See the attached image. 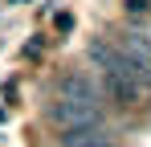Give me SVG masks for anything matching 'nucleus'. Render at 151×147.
I'll list each match as a JSON object with an SVG mask.
<instances>
[{"label":"nucleus","mask_w":151,"mask_h":147,"mask_svg":"<svg viewBox=\"0 0 151 147\" xmlns=\"http://www.w3.org/2000/svg\"><path fill=\"white\" fill-rule=\"evenodd\" d=\"M57 98H70V102L98 106V90L90 86V78H86V74H61V82H57Z\"/></svg>","instance_id":"nucleus-2"},{"label":"nucleus","mask_w":151,"mask_h":147,"mask_svg":"<svg viewBox=\"0 0 151 147\" xmlns=\"http://www.w3.org/2000/svg\"><path fill=\"white\" fill-rule=\"evenodd\" d=\"M61 147H114V139L102 127H82V131H61Z\"/></svg>","instance_id":"nucleus-3"},{"label":"nucleus","mask_w":151,"mask_h":147,"mask_svg":"<svg viewBox=\"0 0 151 147\" xmlns=\"http://www.w3.org/2000/svg\"><path fill=\"white\" fill-rule=\"evenodd\" d=\"M119 53H123L127 61L139 70V78L143 82H151V37L147 33H139V29H127V33H119Z\"/></svg>","instance_id":"nucleus-1"}]
</instances>
